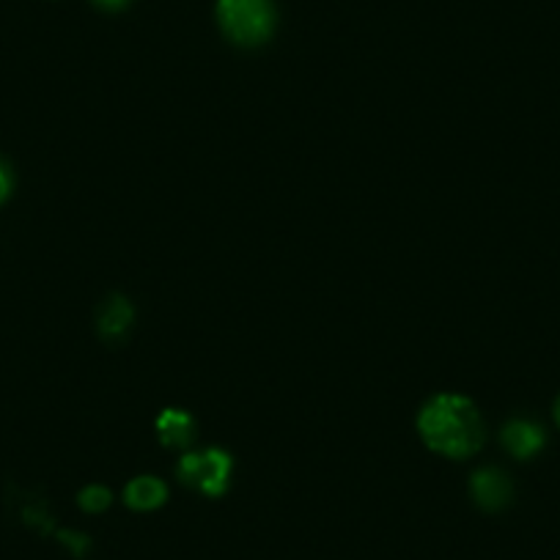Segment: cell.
Segmentation results:
<instances>
[{"label": "cell", "mask_w": 560, "mask_h": 560, "mask_svg": "<svg viewBox=\"0 0 560 560\" xmlns=\"http://www.w3.org/2000/svg\"><path fill=\"white\" fill-rule=\"evenodd\" d=\"M9 190H12V179H9V171L7 165L0 163V201L9 196Z\"/></svg>", "instance_id": "obj_10"}, {"label": "cell", "mask_w": 560, "mask_h": 560, "mask_svg": "<svg viewBox=\"0 0 560 560\" xmlns=\"http://www.w3.org/2000/svg\"><path fill=\"white\" fill-rule=\"evenodd\" d=\"M555 420H558V427H560V396L558 401H555Z\"/></svg>", "instance_id": "obj_12"}, {"label": "cell", "mask_w": 560, "mask_h": 560, "mask_svg": "<svg viewBox=\"0 0 560 560\" xmlns=\"http://www.w3.org/2000/svg\"><path fill=\"white\" fill-rule=\"evenodd\" d=\"M129 319H132L129 305L124 303V300H113L105 308V314H102V332H105L107 338H118L121 332H127Z\"/></svg>", "instance_id": "obj_8"}, {"label": "cell", "mask_w": 560, "mask_h": 560, "mask_svg": "<svg viewBox=\"0 0 560 560\" xmlns=\"http://www.w3.org/2000/svg\"><path fill=\"white\" fill-rule=\"evenodd\" d=\"M220 25L240 45H258L272 34L275 9L269 0H220Z\"/></svg>", "instance_id": "obj_2"}, {"label": "cell", "mask_w": 560, "mask_h": 560, "mask_svg": "<svg viewBox=\"0 0 560 560\" xmlns=\"http://www.w3.org/2000/svg\"><path fill=\"white\" fill-rule=\"evenodd\" d=\"M192 423L185 412H165L160 418V434H163L165 443L171 445H185L190 440Z\"/></svg>", "instance_id": "obj_7"}, {"label": "cell", "mask_w": 560, "mask_h": 560, "mask_svg": "<svg viewBox=\"0 0 560 560\" xmlns=\"http://www.w3.org/2000/svg\"><path fill=\"white\" fill-rule=\"evenodd\" d=\"M505 448L520 459H530L544 448V429L530 420H511L503 432Z\"/></svg>", "instance_id": "obj_4"}, {"label": "cell", "mask_w": 560, "mask_h": 560, "mask_svg": "<svg viewBox=\"0 0 560 560\" xmlns=\"http://www.w3.org/2000/svg\"><path fill=\"white\" fill-rule=\"evenodd\" d=\"M165 500V487L158 481V478H135L127 487V503L132 509H158Z\"/></svg>", "instance_id": "obj_6"}, {"label": "cell", "mask_w": 560, "mask_h": 560, "mask_svg": "<svg viewBox=\"0 0 560 560\" xmlns=\"http://www.w3.org/2000/svg\"><path fill=\"white\" fill-rule=\"evenodd\" d=\"M96 3H100V7H105V9H121L127 0H96Z\"/></svg>", "instance_id": "obj_11"}, {"label": "cell", "mask_w": 560, "mask_h": 560, "mask_svg": "<svg viewBox=\"0 0 560 560\" xmlns=\"http://www.w3.org/2000/svg\"><path fill=\"white\" fill-rule=\"evenodd\" d=\"M420 434L440 454L470 456L481 445L483 427L467 398L438 396L420 412Z\"/></svg>", "instance_id": "obj_1"}, {"label": "cell", "mask_w": 560, "mask_h": 560, "mask_svg": "<svg viewBox=\"0 0 560 560\" xmlns=\"http://www.w3.org/2000/svg\"><path fill=\"white\" fill-rule=\"evenodd\" d=\"M229 459L220 451H207V454H190L182 462V478L207 494L223 492L225 478H229Z\"/></svg>", "instance_id": "obj_3"}, {"label": "cell", "mask_w": 560, "mask_h": 560, "mask_svg": "<svg viewBox=\"0 0 560 560\" xmlns=\"http://www.w3.org/2000/svg\"><path fill=\"white\" fill-rule=\"evenodd\" d=\"M80 503H83L89 511H100V509H105L107 503H110V494H107L105 489H100V487L85 489V492L80 494Z\"/></svg>", "instance_id": "obj_9"}, {"label": "cell", "mask_w": 560, "mask_h": 560, "mask_svg": "<svg viewBox=\"0 0 560 560\" xmlns=\"http://www.w3.org/2000/svg\"><path fill=\"white\" fill-rule=\"evenodd\" d=\"M472 494H476L478 503L483 509H500L511 500V483L505 478V472L500 470H481L472 476Z\"/></svg>", "instance_id": "obj_5"}]
</instances>
